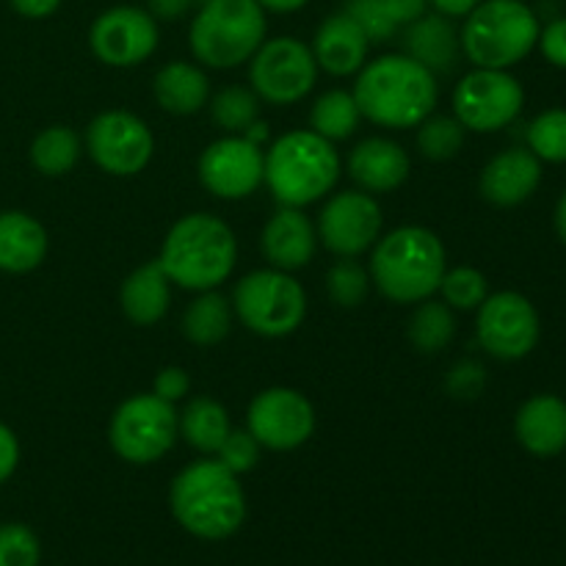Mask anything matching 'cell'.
<instances>
[{"label":"cell","mask_w":566,"mask_h":566,"mask_svg":"<svg viewBox=\"0 0 566 566\" xmlns=\"http://www.w3.org/2000/svg\"><path fill=\"white\" fill-rule=\"evenodd\" d=\"M9 3L25 20H48L61 9V0H9Z\"/></svg>","instance_id":"46"},{"label":"cell","mask_w":566,"mask_h":566,"mask_svg":"<svg viewBox=\"0 0 566 566\" xmlns=\"http://www.w3.org/2000/svg\"><path fill=\"white\" fill-rule=\"evenodd\" d=\"M553 224H556V232H558V238H562V243H566V191L562 193V199L556 202Z\"/></svg>","instance_id":"49"},{"label":"cell","mask_w":566,"mask_h":566,"mask_svg":"<svg viewBox=\"0 0 566 566\" xmlns=\"http://www.w3.org/2000/svg\"><path fill=\"white\" fill-rule=\"evenodd\" d=\"M539 14L525 0H481L459 31L464 59L481 70H512L539 42Z\"/></svg>","instance_id":"6"},{"label":"cell","mask_w":566,"mask_h":566,"mask_svg":"<svg viewBox=\"0 0 566 566\" xmlns=\"http://www.w3.org/2000/svg\"><path fill=\"white\" fill-rule=\"evenodd\" d=\"M197 3H202V0H147V11L155 20L171 22L186 17Z\"/></svg>","instance_id":"45"},{"label":"cell","mask_w":566,"mask_h":566,"mask_svg":"<svg viewBox=\"0 0 566 566\" xmlns=\"http://www.w3.org/2000/svg\"><path fill=\"white\" fill-rule=\"evenodd\" d=\"M111 448L127 464H155L175 448L177 412L175 403L155 392H142L116 407L108 426Z\"/></svg>","instance_id":"9"},{"label":"cell","mask_w":566,"mask_h":566,"mask_svg":"<svg viewBox=\"0 0 566 566\" xmlns=\"http://www.w3.org/2000/svg\"><path fill=\"white\" fill-rule=\"evenodd\" d=\"M486 387V368L475 359H462V363L453 365L446 376V390L451 398L459 401H473L484 392Z\"/></svg>","instance_id":"40"},{"label":"cell","mask_w":566,"mask_h":566,"mask_svg":"<svg viewBox=\"0 0 566 566\" xmlns=\"http://www.w3.org/2000/svg\"><path fill=\"white\" fill-rule=\"evenodd\" d=\"M48 258V230L25 210H0V271L28 274Z\"/></svg>","instance_id":"24"},{"label":"cell","mask_w":566,"mask_h":566,"mask_svg":"<svg viewBox=\"0 0 566 566\" xmlns=\"http://www.w3.org/2000/svg\"><path fill=\"white\" fill-rule=\"evenodd\" d=\"M318 77V64L296 36L265 39L249 59V83L260 99L271 105H293L307 97Z\"/></svg>","instance_id":"10"},{"label":"cell","mask_w":566,"mask_h":566,"mask_svg":"<svg viewBox=\"0 0 566 566\" xmlns=\"http://www.w3.org/2000/svg\"><path fill=\"white\" fill-rule=\"evenodd\" d=\"M412 160L407 149L392 138H365L348 155V175L363 191L387 193L407 182Z\"/></svg>","instance_id":"21"},{"label":"cell","mask_w":566,"mask_h":566,"mask_svg":"<svg viewBox=\"0 0 566 566\" xmlns=\"http://www.w3.org/2000/svg\"><path fill=\"white\" fill-rule=\"evenodd\" d=\"M442 302L451 310H479L484 304V298L490 296V285H486V276L479 269H470V265H459V269H446L440 282Z\"/></svg>","instance_id":"36"},{"label":"cell","mask_w":566,"mask_h":566,"mask_svg":"<svg viewBox=\"0 0 566 566\" xmlns=\"http://www.w3.org/2000/svg\"><path fill=\"white\" fill-rule=\"evenodd\" d=\"M475 335L490 357L514 363L539 346L542 321L528 296L517 291H501L484 298L475 318Z\"/></svg>","instance_id":"12"},{"label":"cell","mask_w":566,"mask_h":566,"mask_svg":"<svg viewBox=\"0 0 566 566\" xmlns=\"http://www.w3.org/2000/svg\"><path fill=\"white\" fill-rule=\"evenodd\" d=\"M359 122H363V114H359L357 99H354L352 92H343V88H332V92L321 94L313 108H310V130H315L332 144L352 138L357 133Z\"/></svg>","instance_id":"30"},{"label":"cell","mask_w":566,"mask_h":566,"mask_svg":"<svg viewBox=\"0 0 566 566\" xmlns=\"http://www.w3.org/2000/svg\"><path fill=\"white\" fill-rule=\"evenodd\" d=\"M481 0H429V9L437 11V14L448 17V20H457V17H468L470 11L479 6Z\"/></svg>","instance_id":"47"},{"label":"cell","mask_w":566,"mask_h":566,"mask_svg":"<svg viewBox=\"0 0 566 566\" xmlns=\"http://www.w3.org/2000/svg\"><path fill=\"white\" fill-rule=\"evenodd\" d=\"M232 302L219 291H202L182 313V335L193 346H216L232 329Z\"/></svg>","instance_id":"28"},{"label":"cell","mask_w":566,"mask_h":566,"mask_svg":"<svg viewBox=\"0 0 566 566\" xmlns=\"http://www.w3.org/2000/svg\"><path fill=\"white\" fill-rule=\"evenodd\" d=\"M17 464H20V440L9 426L0 423V484L14 475Z\"/></svg>","instance_id":"43"},{"label":"cell","mask_w":566,"mask_h":566,"mask_svg":"<svg viewBox=\"0 0 566 566\" xmlns=\"http://www.w3.org/2000/svg\"><path fill=\"white\" fill-rule=\"evenodd\" d=\"M153 392L169 403L182 401V398L191 392V376H188L182 368H177V365H171V368H164L158 376H155Z\"/></svg>","instance_id":"42"},{"label":"cell","mask_w":566,"mask_h":566,"mask_svg":"<svg viewBox=\"0 0 566 566\" xmlns=\"http://www.w3.org/2000/svg\"><path fill=\"white\" fill-rule=\"evenodd\" d=\"M448 269L446 247L429 227L407 224L374 243L370 282L396 304H420L440 291Z\"/></svg>","instance_id":"4"},{"label":"cell","mask_w":566,"mask_h":566,"mask_svg":"<svg viewBox=\"0 0 566 566\" xmlns=\"http://www.w3.org/2000/svg\"><path fill=\"white\" fill-rule=\"evenodd\" d=\"M153 94L166 114L191 116L210 103V81L191 61H171L155 72Z\"/></svg>","instance_id":"26"},{"label":"cell","mask_w":566,"mask_h":566,"mask_svg":"<svg viewBox=\"0 0 566 566\" xmlns=\"http://www.w3.org/2000/svg\"><path fill=\"white\" fill-rule=\"evenodd\" d=\"M352 94L363 119L379 127L407 130L434 114L440 86L434 72L423 64L409 59L407 53H390L365 61Z\"/></svg>","instance_id":"1"},{"label":"cell","mask_w":566,"mask_h":566,"mask_svg":"<svg viewBox=\"0 0 566 566\" xmlns=\"http://www.w3.org/2000/svg\"><path fill=\"white\" fill-rule=\"evenodd\" d=\"M313 55L318 70L329 72L335 77L354 75L365 66L370 50V39L365 36L363 28L346 14V11H337V14L326 17L318 25L313 36Z\"/></svg>","instance_id":"22"},{"label":"cell","mask_w":566,"mask_h":566,"mask_svg":"<svg viewBox=\"0 0 566 566\" xmlns=\"http://www.w3.org/2000/svg\"><path fill=\"white\" fill-rule=\"evenodd\" d=\"M247 423L260 448L296 451L313 437L315 409L310 398L293 387H269L252 398Z\"/></svg>","instance_id":"15"},{"label":"cell","mask_w":566,"mask_h":566,"mask_svg":"<svg viewBox=\"0 0 566 566\" xmlns=\"http://www.w3.org/2000/svg\"><path fill=\"white\" fill-rule=\"evenodd\" d=\"M539 182L542 160L528 147H512L497 153L484 166L479 191L495 208H517L534 197Z\"/></svg>","instance_id":"18"},{"label":"cell","mask_w":566,"mask_h":566,"mask_svg":"<svg viewBox=\"0 0 566 566\" xmlns=\"http://www.w3.org/2000/svg\"><path fill=\"white\" fill-rule=\"evenodd\" d=\"M260 247H263L271 269L293 274L313 263L315 249H318V232H315L313 221L302 213V208H280L265 221Z\"/></svg>","instance_id":"19"},{"label":"cell","mask_w":566,"mask_h":566,"mask_svg":"<svg viewBox=\"0 0 566 566\" xmlns=\"http://www.w3.org/2000/svg\"><path fill=\"white\" fill-rule=\"evenodd\" d=\"M171 280L158 260L138 265L119 287V304L127 321L136 326H155L169 310Z\"/></svg>","instance_id":"25"},{"label":"cell","mask_w":566,"mask_h":566,"mask_svg":"<svg viewBox=\"0 0 566 566\" xmlns=\"http://www.w3.org/2000/svg\"><path fill=\"white\" fill-rule=\"evenodd\" d=\"M216 459H219L230 473L243 475L249 473V470L258 468L260 442L254 440L249 429H232L230 434H227V440L221 442L219 451H216Z\"/></svg>","instance_id":"39"},{"label":"cell","mask_w":566,"mask_h":566,"mask_svg":"<svg viewBox=\"0 0 566 566\" xmlns=\"http://www.w3.org/2000/svg\"><path fill=\"white\" fill-rule=\"evenodd\" d=\"M340 155L335 144L315 130H291L271 144L263 164V182L280 208H307L335 188Z\"/></svg>","instance_id":"5"},{"label":"cell","mask_w":566,"mask_h":566,"mask_svg":"<svg viewBox=\"0 0 566 566\" xmlns=\"http://www.w3.org/2000/svg\"><path fill=\"white\" fill-rule=\"evenodd\" d=\"M232 431L230 412L216 398H193L177 415V434L199 453H216Z\"/></svg>","instance_id":"27"},{"label":"cell","mask_w":566,"mask_h":566,"mask_svg":"<svg viewBox=\"0 0 566 566\" xmlns=\"http://www.w3.org/2000/svg\"><path fill=\"white\" fill-rule=\"evenodd\" d=\"M263 6L265 14H293V11H302L310 0H258Z\"/></svg>","instance_id":"48"},{"label":"cell","mask_w":566,"mask_h":566,"mask_svg":"<svg viewBox=\"0 0 566 566\" xmlns=\"http://www.w3.org/2000/svg\"><path fill=\"white\" fill-rule=\"evenodd\" d=\"M158 263L182 291H216L238 263L235 232L213 213H188L166 232Z\"/></svg>","instance_id":"3"},{"label":"cell","mask_w":566,"mask_h":566,"mask_svg":"<svg viewBox=\"0 0 566 566\" xmlns=\"http://www.w3.org/2000/svg\"><path fill=\"white\" fill-rule=\"evenodd\" d=\"M265 153L247 136H224L199 155V180L216 199L252 197L263 182Z\"/></svg>","instance_id":"17"},{"label":"cell","mask_w":566,"mask_h":566,"mask_svg":"<svg viewBox=\"0 0 566 566\" xmlns=\"http://www.w3.org/2000/svg\"><path fill=\"white\" fill-rule=\"evenodd\" d=\"M407 337L420 354H440L457 337V318L446 302L426 298L415 307L412 318L407 324Z\"/></svg>","instance_id":"31"},{"label":"cell","mask_w":566,"mask_h":566,"mask_svg":"<svg viewBox=\"0 0 566 566\" xmlns=\"http://www.w3.org/2000/svg\"><path fill=\"white\" fill-rule=\"evenodd\" d=\"M385 6L398 28H407L429 11V0H385Z\"/></svg>","instance_id":"44"},{"label":"cell","mask_w":566,"mask_h":566,"mask_svg":"<svg viewBox=\"0 0 566 566\" xmlns=\"http://www.w3.org/2000/svg\"><path fill=\"white\" fill-rule=\"evenodd\" d=\"M269 20L258 0H202L188 28V48L210 70L247 64L265 42Z\"/></svg>","instance_id":"7"},{"label":"cell","mask_w":566,"mask_h":566,"mask_svg":"<svg viewBox=\"0 0 566 566\" xmlns=\"http://www.w3.org/2000/svg\"><path fill=\"white\" fill-rule=\"evenodd\" d=\"M169 506L177 525L202 542H224L247 523V492L219 459H202L175 475Z\"/></svg>","instance_id":"2"},{"label":"cell","mask_w":566,"mask_h":566,"mask_svg":"<svg viewBox=\"0 0 566 566\" xmlns=\"http://www.w3.org/2000/svg\"><path fill=\"white\" fill-rule=\"evenodd\" d=\"M379 202L368 191H340L324 205L318 216V241L337 258H359L381 238Z\"/></svg>","instance_id":"16"},{"label":"cell","mask_w":566,"mask_h":566,"mask_svg":"<svg viewBox=\"0 0 566 566\" xmlns=\"http://www.w3.org/2000/svg\"><path fill=\"white\" fill-rule=\"evenodd\" d=\"M343 11L363 28V33L370 39V44L387 42V39H392V33L398 31L390 11H387L385 0H346V9Z\"/></svg>","instance_id":"38"},{"label":"cell","mask_w":566,"mask_h":566,"mask_svg":"<svg viewBox=\"0 0 566 566\" xmlns=\"http://www.w3.org/2000/svg\"><path fill=\"white\" fill-rule=\"evenodd\" d=\"M536 48L542 50L547 64L558 66V70H566V14L553 17L547 25H542Z\"/></svg>","instance_id":"41"},{"label":"cell","mask_w":566,"mask_h":566,"mask_svg":"<svg viewBox=\"0 0 566 566\" xmlns=\"http://www.w3.org/2000/svg\"><path fill=\"white\" fill-rule=\"evenodd\" d=\"M514 437L536 459L566 451V401L551 392L531 396L514 415Z\"/></svg>","instance_id":"20"},{"label":"cell","mask_w":566,"mask_h":566,"mask_svg":"<svg viewBox=\"0 0 566 566\" xmlns=\"http://www.w3.org/2000/svg\"><path fill=\"white\" fill-rule=\"evenodd\" d=\"M158 20L142 6H111L94 17L88 28V48L105 66L127 70L138 66L158 50Z\"/></svg>","instance_id":"14"},{"label":"cell","mask_w":566,"mask_h":566,"mask_svg":"<svg viewBox=\"0 0 566 566\" xmlns=\"http://www.w3.org/2000/svg\"><path fill=\"white\" fill-rule=\"evenodd\" d=\"M232 310L254 335L287 337L304 324L307 293L287 271L260 269L238 280Z\"/></svg>","instance_id":"8"},{"label":"cell","mask_w":566,"mask_h":566,"mask_svg":"<svg viewBox=\"0 0 566 566\" xmlns=\"http://www.w3.org/2000/svg\"><path fill=\"white\" fill-rule=\"evenodd\" d=\"M42 545L25 523L0 525V566H39Z\"/></svg>","instance_id":"37"},{"label":"cell","mask_w":566,"mask_h":566,"mask_svg":"<svg viewBox=\"0 0 566 566\" xmlns=\"http://www.w3.org/2000/svg\"><path fill=\"white\" fill-rule=\"evenodd\" d=\"M86 149L94 164L114 177H136L153 160L155 136L142 116L111 108L86 127Z\"/></svg>","instance_id":"13"},{"label":"cell","mask_w":566,"mask_h":566,"mask_svg":"<svg viewBox=\"0 0 566 566\" xmlns=\"http://www.w3.org/2000/svg\"><path fill=\"white\" fill-rule=\"evenodd\" d=\"M403 53L434 75H446L457 66L459 53H462L457 25L437 11H426L420 20L403 28Z\"/></svg>","instance_id":"23"},{"label":"cell","mask_w":566,"mask_h":566,"mask_svg":"<svg viewBox=\"0 0 566 566\" xmlns=\"http://www.w3.org/2000/svg\"><path fill=\"white\" fill-rule=\"evenodd\" d=\"M464 127L457 116L431 114L418 125V149L429 160H451L464 147Z\"/></svg>","instance_id":"33"},{"label":"cell","mask_w":566,"mask_h":566,"mask_svg":"<svg viewBox=\"0 0 566 566\" xmlns=\"http://www.w3.org/2000/svg\"><path fill=\"white\" fill-rule=\"evenodd\" d=\"M83 153L81 136L66 125H50L31 142V166L44 177H64L77 166Z\"/></svg>","instance_id":"29"},{"label":"cell","mask_w":566,"mask_h":566,"mask_svg":"<svg viewBox=\"0 0 566 566\" xmlns=\"http://www.w3.org/2000/svg\"><path fill=\"white\" fill-rule=\"evenodd\" d=\"M326 293L337 307H359L370 293V271L357 258H340L326 274Z\"/></svg>","instance_id":"35"},{"label":"cell","mask_w":566,"mask_h":566,"mask_svg":"<svg viewBox=\"0 0 566 566\" xmlns=\"http://www.w3.org/2000/svg\"><path fill=\"white\" fill-rule=\"evenodd\" d=\"M210 116L227 136H243L260 122V97L247 86H227L208 103Z\"/></svg>","instance_id":"32"},{"label":"cell","mask_w":566,"mask_h":566,"mask_svg":"<svg viewBox=\"0 0 566 566\" xmlns=\"http://www.w3.org/2000/svg\"><path fill=\"white\" fill-rule=\"evenodd\" d=\"M528 149L542 164H566V108H547L525 130Z\"/></svg>","instance_id":"34"},{"label":"cell","mask_w":566,"mask_h":566,"mask_svg":"<svg viewBox=\"0 0 566 566\" xmlns=\"http://www.w3.org/2000/svg\"><path fill=\"white\" fill-rule=\"evenodd\" d=\"M525 105V88L509 70H481L462 77L453 88V116L464 130L497 133L512 125Z\"/></svg>","instance_id":"11"}]
</instances>
